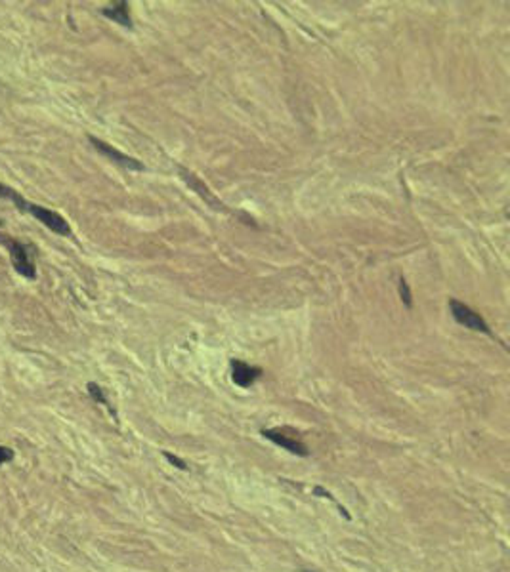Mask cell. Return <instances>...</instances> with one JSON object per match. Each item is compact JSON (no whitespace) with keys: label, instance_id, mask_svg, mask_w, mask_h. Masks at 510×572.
Returning <instances> with one entry per match:
<instances>
[{"label":"cell","instance_id":"obj_13","mask_svg":"<svg viewBox=\"0 0 510 572\" xmlns=\"http://www.w3.org/2000/svg\"><path fill=\"white\" fill-rule=\"evenodd\" d=\"M14 458V452L6 447H0V465H4L6 462H10Z\"/></svg>","mask_w":510,"mask_h":572},{"label":"cell","instance_id":"obj_6","mask_svg":"<svg viewBox=\"0 0 510 572\" xmlns=\"http://www.w3.org/2000/svg\"><path fill=\"white\" fill-rule=\"evenodd\" d=\"M262 435L268 439V441L275 442V444L281 447V449L289 450L291 454H296V456H308V449H306V444H302V442L296 441V439L287 437V435H283L281 431H275V429H264Z\"/></svg>","mask_w":510,"mask_h":572},{"label":"cell","instance_id":"obj_2","mask_svg":"<svg viewBox=\"0 0 510 572\" xmlns=\"http://www.w3.org/2000/svg\"><path fill=\"white\" fill-rule=\"evenodd\" d=\"M25 210H29L40 223H44L48 229H52L58 235H71L69 223L63 220L60 214L52 212V210H46V208H42V206L37 205H27Z\"/></svg>","mask_w":510,"mask_h":572},{"label":"cell","instance_id":"obj_8","mask_svg":"<svg viewBox=\"0 0 510 572\" xmlns=\"http://www.w3.org/2000/svg\"><path fill=\"white\" fill-rule=\"evenodd\" d=\"M101 14L105 15V17H109V19H113L115 23H121L124 27H132L130 14H128V4H126V2H115L113 6L103 8Z\"/></svg>","mask_w":510,"mask_h":572},{"label":"cell","instance_id":"obj_12","mask_svg":"<svg viewBox=\"0 0 510 572\" xmlns=\"http://www.w3.org/2000/svg\"><path fill=\"white\" fill-rule=\"evenodd\" d=\"M164 458H167V460H169V462H170V464H172V465H176L178 469H187V464H186V462H184V460H180L178 456H172L170 452H164Z\"/></svg>","mask_w":510,"mask_h":572},{"label":"cell","instance_id":"obj_7","mask_svg":"<svg viewBox=\"0 0 510 572\" xmlns=\"http://www.w3.org/2000/svg\"><path fill=\"white\" fill-rule=\"evenodd\" d=\"M180 174H182V177L186 180L187 185H189L194 191H197V193H199V195H201V197L205 198L210 206H214V208H218V210H224V205H222V202H218L216 198H214V195L210 193L209 187H207V185H203V183L199 182V180L192 174V172H187V170H184V168H180Z\"/></svg>","mask_w":510,"mask_h":572},{"label":"cell","instance_id":"obj_4","mask_svg":"<svg viewBox=\"0 0 510 572\" xmlns=\"http://www.w3.org/2000/svg\"><path fill=\"white\" fill-rule=\"evenodd\" d=\"M262 376L260 366H250L243 361H232V380L239 388H250Z\"/></svg>","mask_w":510,"mask_h":572},{"label":"cell","instance_id":"obj_1","mask_svg":"<svg viewBox=\"0 0 510 572\" xmlns=\"http://www.w3.org/2000/svg\"><path fill=\"white\" fill-rule=\"evenodd\" d=\"M449 309H451L453 319H455L459 324H463L464 328L474 330V332L491 334V328H489V324H487L486 320L479 317L478 313L472 311L468 305L461 304V302H457V300H451V302H449Z\"/></svg>","mask_w":510,"mask_h":572},{"label":"cell","instance_id":"obj_9","mask_svg":"<svg viewBox=\"0 0 510 572\" xmlns=\"http://www.w3.org/2000/svg\"><path fill=\"white\" fill-rule=\"evenodd\" d=\"M0 198H10V200L17 202L19 208H27V205H29V202H25L24 198L17 195L16 191L10 189V187H6V185H2V183H0Z\"/></svg>","mask_w":510,"mask_h":572},{"label":"cell","instance_id":"obj_5","mask_svg":"<svg viewBox=\"0 0 510 572\" xmlns=\"http://www.w3.org/2000/svg\"><path fill=\"white\" fill-rule=\"evenodd\" d=\"M10 258H12V263L16 267L17 273L24 275L27 279H35V266L29 259V252L24 244L10 243Z\"/></svg>","mask_w":510,"mask_h":572},{"label":"cell","instance_id":"obj_10","mask_svg":"<svg viewBox=\"0 0 510 572\" xmlns=\"http://www.w3.org/2000/svg\"><path fill=\"white\" fill-rule=\"evenodd\" d=\"M398 288H400V296H402V302L405 307H413V296H411V290H409V284H407V281L405 279H400V284H398Z\"/></svg>","mask_w":510,"mask_h":572},{"label":"cell","instance_id":"obj_3","mask_svg":"<svg viewBox=\"0 0 510 572\" xmlns=\"http://www.w3.org/2000/svg\"><path fill=\"white\" fill-rule=\"evenodd\" d=\"M90 139V144L98 149V151L101 153V155H105L108 159H111L113 162H117V164H121V166L128 168V170H144V164L139 162V160L132 159V157H128V155H123L121 151H117L115 147H111V145H108L105 141H101V139H98V137H88Z\"/></svg>","mask_w":510,"mask_h":572},{"label":"cell","instance_id":"obj_14","mask_svg":"<svg viewBox=\"0 0 510 572\" xmlns=\"http://www.w3.org/2000/svg\"><path fill=\"white\" fill-rule=\"evenodd\" d=\"M304 572H314V571H304Z\"/></svg>","mask_w":510,"mask_h":572},{"label":"cell","instance_id":"obj_11","mask_svg":"<svg viewBox=\"0 0 510 572\" xmlns=\"http://www.w3.org/2000/svg\"><path fill=\"white\" fill-rule=\"evenodd\" d=\"M88 391H90V395H92L94 401H98V403H101V404H109L100 385H96V383H88Z\"/></svg>","mask_w":510,"mask_h":572}]
</instances>
